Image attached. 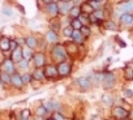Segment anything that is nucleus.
<instances>
[{
	"label": "nucleus",
	"instance_id": "obj_28",
	"mask_svg": "<svg viewBox=\"0 0 133 120\" xmlns=\"http://www.w3.org/2000/svg\"><path fill=\"white\" fill-rule=\"evenodd\" d=\"M71 26H72L73 30H80V29L82 28V24H81V21H80L78 18H73V20L71 21Z\"/></svg>",
	"mask_w": 133,
	"mask_h": 120
},
{
	"label": "nucleus",
	"instance_id": "obj_12",
	"mask_svg": "<svg viewBox=\"0 0 133 120\" xmlns=\"http://www.w3.org/2000/svg\"><path fill=\"white\" fill-rule=\"evenodd\" d=\"M77 84H78V86L84 91H86V90H89L91 88V81H90L89 77H80V78H77Z\"/></svg>",
	"mask_w": 133,
	"mask_h": 120
},
{
	"label": "nucleus",
	"instance_id": "obj_7",
	"mask_svg": "<svg viewBox=\"0 0 133 120\" xmlns=\"http://www.w3.org/2000/svg\"><path fill=\"white\" fill-rule=\"evenodd\" d=\"M2 67H3V71L7 72L8 75L16 73V67H15V63L12 62V59H5L2 64Z\"/></svg>",
	"mask_w": 133,
	"mask_h": 120
},
{
	"label": "nucleus",
	"instance_id": "obj_40",
	"mask_svg": "<svg viewBox=\"0 0 133 120\" xmlns=\"http://www.w3.org/2000/svg\"><path fill=\"white\" fill-rule=\"evenodd\" d=\"M3 15L7 16V17H12L13 16V11L11 8H8V7H4L3 8Z\"/></svg>",
	"mask_w": 133,
	"mask_h": 120
},
{
	"label": "nucleus",
	"instance_id": "obj_8",
	"mask_svg": "<svg viewBox=\"0 0 133 120\" xmlns=\"http://www.w3.org/2000/svg\"><path fill=\"white\" fill-rule=\"evenodd\" d=\"M44 107H46V110L48 111V112H57L59 110H60V103L57 102V101H55V99H50V101H47V102H44V104H43Z\"/></svg>",
	"mask_w": 133,
	"mask_h": 120
},
{
	"label": "nucleus",
	"instance_id": "obj_16",
	"mask_svg": "<svg viewBox=\"0 0 133 120\" xmlns=\"http://www.w3.org/2000/svg\"><path fill=\"white\" fill-rule=\"evenodd\" d=\"M46 39H47V42H48V43L56 44V43H57V41H59V35H57V33H56V31H54V30H48V31L46 33Z\"/></svg>",
	"mask_w": 133,
	"mask_h": 120
},
{
	"label": "nucleus",
	"instance_id": "obj_5",
	"mask_svg": "<svg viewBox=\"0 0 133 120\" xmlns=\"http://www.w3.org/2000/svg\"><path fill=\"white\" fill-rule=\"evenodd\" d=\"M43 71H44L46 78H57V77H59L57 67L54 65V64H48V65L43 67Z\"/></svg>",
	"mask_w": 133,
	"mask_h": 120
},
{
	"label": "nucleus",
	"instance_id": "obj_43",
	"mask_svg": "<svg viewBox=\"0 0 133 120\" xmlns=\"http://www.w3.org/2000/svg\"><path fill=\"white\" fill-rule=\"evenodd\" d=\"M18 47V44H17V42H16V39L15 41H11V50L13 51L15 48H17Z\"/></svg>",
	"mask_w": 133,
	"mask_h": 120
},
{
	"label": "nucleus",
	"instance_id": "obj_33",
	"mask_svg": "<svg viewBox=\"0 0 133 120\" xmlns=\"http://www.w3.org/2000/svg\"><path fill=\"white\" fill-rule=\"evenodd\" d=\"M101 22L102 21H104V12H103V9H98V11H94V13H93Z\"/></svg>",
	"mask_w": 133,
	"mask_h": 120
},
{
	"label": "nucleus",
	"instance_id": "obj_27",
	"mask_svg": "<svg viewBox=\"0 0 133 120\" xmlns=\"http://www.w3.org/2000/svg\"><path fill=\"white\" fill-rule=\"evenodd\" d=\"M78 20L81 21L82 26H89V25H90V20H89V16H88V15L81 13V15H80V17H78Z\"/></svg>",
	"mask_w": 133,
	"mask_h": 120
},
{
	"label": "nucleus",
	"instance_id": "obj_9",
	"mask_svg": "<svg viewBox=\"0 0 133 120\" xmlns=\"http://www.w3.org/2000/svg\"><path fill=\"white\" fill-rule=\"evenodd\" d=\"M57 5H59V13L60 15H68L69 11L73 7V3L72 2H59Z\"/></svg>",
	"mask_w": 133,
	"mask_h": 120
},
{
	"label": "nucleus",
	"instance_id": "obj_31",
	"mask_svg": "<svg viewBox=\"0 0 133 120\" xmlns=\"http://www.w3.org/2000/svg\"><path fill=\"white\" fill-rule=\"evenodd\" d=\"M102 101H103V103L107 104V106H111V104L114 103V98H112L111 94H104L103 98H102Z\"/></svg>",
	"mask_w": 133,
	"mask_h": 120
},
{
	"label": "nucleus",
	"instance_id": "obj_50",
	"mask_svg": "<svg viewBox=\"0 0 133 120\" xmlns=\"http://www.w3.org/2000/svg\"><path fill=\"white\" fill-rule=\"evenodd\" d=\"M129 116H130V117H132V120H133V111H132V112H129Z\"/></svg>",
	"mask_w": 133,
	"mask_h": 120
},
{
	"label": "nucleus",
	"instance_id": "obj_3",
	"mask_svg": "<svg viewBox=\"0 0 133 120\" xmlns=\"http://www.w3.org/2000/svg\"><path fill=\"white\" fill-rule=\"evenodd\" d=\"M56 67H57V72H59L60 77H66V76H69L71 72H72V65H71V63L66 62V60L65 62L59 63Z\"/></svg>",
	"mask_w": 133,
	"mask_h": 120
},
{
	"label": "nucleus",
	"instance_id": "obj_42",
	"mask_svg": "<svg viewBox=\"0 0 133 120\" xmlns=\"http://www.w3.org/2000/svg\"><path fill=\"white\" fill-rule=\"evenodd\" d=\"M123 93H124V97L125 98H130L133 95V90H130V89H124Z\"/></svg>",
	"mask_w": 133,
	"mask_h": 120
},
{
	"label": "nucleus",
	"instance_id": "obj_46",
	"mask_svg": "<svg viewBox=\"0 0 133 120\" xmlns=\"http://www.w3.org/2000/svg\"><path fill=\"white\" fill-rule=\"evenodd\" d=\"M16 42H17V44L20 46V44H22V43H25V39H16Z\"/></svg>",
	"mask_w": 133,
	"mask_h": 120
},
{
	"label": "nucleus",
	"instance_id": "obj_10",
	"mask_svg": "<svg viewBox=\"0 0 133 120\" xmlns=\"http://www.w3.org/2000/svg\"><path fill=\"white\" fill-rule=\"evenodd\" d=\"M11 85L15 86L16 89H22L24 82H22V77H21V75H18V73H13V75H11Z\"/></svg>",
	"mask_w": 133,
	"mask_h": 120
},
{
	"label": "nucleus",
	"instance_id": "obj_53",
	"mask_svg": "<svg viewBox=\"0 0 133 120\" xmlns=\"http://www.w3.org/2000/svg\"><path fill=\"white\" fill-rule=\"evenodd\" d=\"M46 120H55V119H54V117L51 116V117H48V119H46Z\"/></svg>",
	"mask_w": 133,
	"mask_h": 120
},
{
	"label": "nucleus",
	"instance_id": "obj_18",
	"mask_svg": "<svg viewBox=\"0 0 133 120\" xmlns=\"http://www.w3.org/2000/svg\"><path fill=\"white\" fill-rule=\"evenodd\" d=\"M31 77H33V80H37V81H42V80H44L46 76H44V71H43V68H35L34 72L31 73Z\"/></svg>",
	"mask_w": 133,
	"mask_h": 120
},
{
	"label": "nucleus",
	"instance_id": "obj_36",
	"mask_svg": "<svg viewBox=\"0 0 133 120\" xmlns=\"http://www.w3.org/2000/svg\"><path fill=\"white\" fill-rule=\"evenodd\" d=\"M21 120H29L30 119V110L29 108H25L21 111V116H20Z\"/></svg>",
	"mask_w": 133,
	"mask_h": 120
},
{
	"label": "nucleus",
	"instance_id": "obj_56",
	"mask_svg": "<svg viewBox=\"0 0 133 120\" xmlns=\"http://www.w3.org/2000/svg\"><path fill=\"white\" fill-rule=\"evenodd\" d=\"M123 120H130V119H128V117H127V119H123Z\"/></svg>",
	"mask_w": 133,
	"mask_h": 120
},
{
	"label": "nucleus",
	"instance_id": "obj_44",
	"mask_svg": "<svg viewBox=\"0 0 133 120\" xmlns=\"http://www.w3.org/2000/svg\"><path fill=\"white\" fill-rule=\"evenodd\" d=\"M73 5H81L82 4V0H72Z\"/></svg>",
	"mask_w": 133,
	"mask_h": 120
},
{
	"label": "nucleus",
	"instance_id": "obj_37",
	"mask_svg": "<svg viewBox=\"0 0 133 120\" xmlns=\"http://www.w3.org/2000/svg\"><path fill=\"white\" fill-rule=\"evenodd\" d=\"M17 65H18V68H21V69H28V68H29V60L22 59L21 62L17 63Z\"/></svg>",
	"mask_w": 133,
	"mask_h": 120
},
{
	"label": "nucleus",
	"instance_id": "obj_24",
	"mask_svg": "<svg viewBox=\"0 0 133 120\" xmlns=\"http://www.w3.org/2000/svg\"><path fill=\"white\" fill-rule=\"evenodd\" d=\"M65 46V50H66V52H68V55H72V54H76L77 52V44L75 43V42H71V43H68V44H64Z\"/></svg>",
	"mask_w": 133,
	"mask_h": 120
},
{
	"label": "nucleus",
	"instance_id": "obj_11",
	"mask_svg": "<svg viewBox=\"0 0 133 120\" xmlns=\"http://www.w3.org/2000/svg\"><path fill=\"white\" fill-rule=\"evenodd\" d=\"M46 11H47V13H48L50 16L56 17V16L59 15V5H57V3H56V2H52V3L47 4V5H46Z\"/></svg>",
	"mask_w": 133,
	"mask_h": 120
},
{
	"label": "nucleus",
	"instance_id": "obj_52",
	"mask_svg": "<svg viewBox=\"0 0 133 120\" xmlns=\"http://www.w3.org/2000/svg\"><path fill=\"white\" fill-rule=\"evenodd\" d=\"M129 67H130V68H132V69H133V62H132V63H130V64H129Z\"/></svg>",
	"mask_w": 133,
	"mask_h": 120
},
{
	"label": "nucleus",
	"instance_id": "obj_57",
	"mask_svg": "<svg viewBox=\"0 0 133 120\" xmlns=\"http://www.w3.org/2000/svg\"><path fill=\"white\" fill-rule=\"evenodd\" d=\"M0 73H2V71H0Z\"/></svg>",
	"mask_w": 133,
	"mask_h": 120
},
{
	"label": "nucleus",
	"instance_id": "obj_25",
	"mask_svg": "<svg viewBox=\"0 0 133 120\" xmlns=\"http://www.w3.org/2000/svg\"><path fill=\"white\" fill-rule=\"evenodd\" d=\"M0 82L3 85H11V75H8L7 72H2L0 73Z\"/></svg>",
	"mask_w": 133,
	"mask_h": 120
},
{
	"label": "nucleus",
	"instance_id": "obj_54",
	"mask_svg": "<svg viewBox=\"0 0 133 120\" xmlns=\"http://www.w3.org/2000/svg\"><path fill=\"white\" fill-rule=\"evenodd\" d=\"M35 120H42V117H41V116H38V117H37Z\"/></svg>",
	"mask_w": 133,
	"mask_h": 120
},
{
	"label": "nucleus",
	"instance_id": "obj_17",
	"mask_svg": "<svg viewBox=\"0 0 133 120\" xmlns=\"http://www.w3.org/2000/svg\"><path fill=\"white\" fill-rule=\"evenodd\" d=\"M0 50L2 51H9L11 50V39L7 37H0Z\"/></svg>",
	"mask_w": 133,
	"mask_h": 120
},
{
	"label": "nucleus",
	"instance_id": "obj_19",
	"mask_svg": "<svg viewBox=\"0 0 133 120\" xmlns=\"http://www.w3.org/2000/svg\"><path fill=\"white\" fill-rule=\"evenodd\" d=\"M117 11H120L123 15H124V13H132V12H133V3H132V2H129V3H123V4L117 8Z\"/></svg>",
	"mask_w": 133,
	"mask_h": 120
},
{
	"label": "nucleus",
	"instance_id": "obj_38",
	"mask_svg": "<svg viewBox=\"0 0 133 120\" xmlns=\"http://www.w3.org/2000/svg\"><path fill=\"white\" fill-rule=\"evenodd\" d=\"M89 4L93 7V9H94V11L102 9V3H98V2H93V0H89Z\"/></svg>",
	"mask_w": 133,
	"mask_h": 120
},
{
	"label": "nucleus",
	"instance_id": "obj_26",
	"mask_svg": "<svg viewBox=\"0 0 133 120\" xmlns=\"http://www.w3.org/2000/svg\"><path fill=\"white\" fill-rule=\"evenodd\" d=\"M124 77H125V80H128V81H132V80H133V69H132L129 65L124 68Z\"/></svg>",
	"mask_w": 133,
	"mask_h": 120
},
{
	"label": "nucleus",
	"instance_id": "obj_39",
	"mask_svg": "<svg viewBox=\"0 0 133 120\" xmlns=\"http://www.w3.org/2000/svg\"><path fill=\"white\" fill-rule=\"evenodd\" d=\"M21 77H22V82H24V84H29V82H31V80H33V77H31L30 73H24Z\"/></svg>",
	"mask_w": 133,
	"mask_h": 120
},
{
	"label": "nucleus",
	"instance_id": "obj_55",
	"mask_svg": "<svg viewBox=\"0 0 133 120\" xmlns=\"http://www.w3.org/2000/svg\"><path fill=\"white\" fill-rule=\"evenodd\" d=\"M85 2H89V0H82V3H85Z\"/></svg>",
	"mask_w": 133,
	"mask_h": 120
},
{
	"label": "nucleus",
	"instance_id": "obj_1",
	"mask_svg": "<svg viewBox=\"0 0 133 120\" xmlns=\"http://www.w3.org/2000/svg\"><path fill=\"white\" fill-rule=\"evenodd\" d=\"M51 56H52V60L56 62V63L65 62L66 57H68V52H66V50H65V46L60 44V43H56L51 50Z\"/></svg>",
	"mask_w": 133,
	"mask_h": 120
},
{
	"label": "nucleus",
	"instance_id": "obj_22",
	"mask_svg": "<svg viewBox=\"0 0 133 120\" xmlns=\"http://www.w3.org/2000/svg\"><path fill=\"white\" fill-rule=\"evenodd\" d=\"M81 13H82V12H81V7H80V5H73L68 15H69V16H71V18L73 20V18H78Z\"/></svg>",
	"mask_w": 133,
	"mask_h": 120
},
{
	"label": "nucleus",
	"instance_id": "obj_13",
	"mask_svg": "<svg viewBox=\"0 0 133 120\" xmlns=\"http://www.w3.org/2000/svg\"><path fill=\"white\" fill-rule=\"evenodd\" d=\"M11 59H12V62H13V63H18V62H21V60L24 59V56H22V47L18 46L17 48H15V50L12 51Z\"/></svg>",
	"mask_w": 133,
	"mask_h": 120
},
{
	"label": "nucleus",
	"instance_id": "obj_35",
	"mask_svg": "<svg viewBox=\"0 0 133 120\" xmlns=\"http://www.w3.org/2000/svg\"><path fill=\"white\" fill-rule=\"evenodd\" d=\"M80 31H81V34H82L85 38H89L90 34H91V30H90L89 26H82V28L80 29Z\"/></svg>",
	"mask_w": 133,
	"mask_h": 120
},
{
	"label": "nucleus",
	"instance_id": "obj_47",
	"mask_svg": "<svg viewBox=\"0 0 133 120\" xmlns=\"http://www.w3.org/2000/svg\"><path fill=\"white\" fill-rule=\"evenodd\" d=\"M42 2L47 5V4H50V3H52V2H55V0H42Z\"/></svg>",
	"mask_w": 133,
	"mask_h": 120
},
{
	"label": "nucleus",
	"instance_id": "obj_34",
	"mask_svg": "<svg viewBox=\"0 0 133 120\" xmlns=\"http://www.w3.org/2000/svg\"><path fill=\"white\" fill-rule=\"evenodd\" d=\"M50 25H51V30H54V31H59V29H60V21H57V20H52L51 22H50Z\"/></svg>",
	"mask_w": 133,
	"mask_h": 120
},
{
	"label": "nucleus",
	"instance_id": "obj_45",
	"mask_svg": "<svg viewBox=\"0 0 133 120\" xmlns=\"http://www.w3.org/2000/svg\"><path fill=\"white\" fill-rule=\"evenodd\" d=\"M17 8L20 9V12H21V13H25V9H24V7H22V5H20V4H17Z\"/></svg>",
	"mask_w": 133,
	"mask_h": 120
},
{
	"label": "nucleus",
	"instance_id": "obj_20",
	"mask_svg": "<svg viewBox=\"0 0 133 120\" xmlns=\"http://www.w3.org/2000/svg\"><path fill=\"white\" fill-rule=\"evenodd\" d=\"M25 44H26L29 48L34 50V48L38 46V41H37V38H35V37L29 35V37H26V38H25Z\"/></svg>",
	"mask_w": 133,
	"mask_h": 120
},
{
	"label": "nucleus",
	"instance_id": "obj_2",
	"mask_svg": "<svg viewBox=\"0 0 133 120\" xmlns=\"http://www.w3.org/2000/svg\"><path fill=\"white\" fill-rule=\"evenodd\" d=\"M115 82H116V77L112 72H106L103 73V80H102V85H103V89L108 90V89H112L115 86Z\"/></svg>",
	"mask_w": 133,
	"mask_h": 120
},
{
	"label": "nucleus",
	"instance_id": "obj_21",
	"mask_svg": "<svg viewBox=\"0 0 133 120\" xmlns=\"http://www.w3.org/2000/svg\"><path fill=\"white\" fill-rule=\"evenodd\" d=\"M81 12L84 13V15H91V13H94V9H93V7L89 4V2H85V3H82L81 5Z\"/></svg>",
	"mask_w": 133,
	"mask_h": 120
},
{
	"label": "nucleus",
	"instance_id": "obj_49",
	"mask_svg": "<svg viewBox=\"0 0 133 120\" xmlns=\"http://www.w3.org/2000/svg\"><path fill=\"white\" fill-rule=\"evenodd\" d=\"M123 3H129V2H132V0H121Z\"/></svg>",
	"mask_w": 133,
	"mask_h": 120
},
{
	"label": "nucleus",
	"instance_id": "obj_29",
	"mask_svg": "<svg viewBox=\"0 0 133 120\" xmlns=\"http://www.w3.org/2000/svg\"><path fill=\"white\" fill-rule=\"evenodd\" d=\"M104 28L107 30H111V31H116L117 30V25L114 22V21H106L104 22Z\"/></svg>",
	"mask_w": 133,
	"mask_h": 120
},
{
	"label": "nucleus",
	"instance_id": "obj_23",
	"mask_svg": "<svg viewBox=\"0 0 133 120\" xmlns=\"http://www.w3.org/2000/svg\"><path fill=\"white\" fill-rule=\"evenodd\" d=\"M22 56H24V59H26V60H33L34 52H33L31 48H29V47L26 46V47L22 48Z\"/></svg>",
	"mask_w": 133,
	"mask_h": 120
},
{
	"label": "nucleus",
	"instance_id": "obj_41",
	"mask_svg": "<svg viewBox=\"0 0 133 120\" xmlns=\"http://www.w3.org/2000/svg\"><path fill=\"white\" fill-rule=\"evenodd\" d=\"M52 117H54L55 120H65L64 115H61L59 111H57V112H54V114H52Z\"/></svg>",
	"mask_w": 133,
	"mask_h": 120
},
{
	"label": "nucleus",
	"instance_id": "obj_15",
	"mask_svg": "<svg viewBox=\"0 0 133 120\" xmlns=\"http://www.w3.org/2000/svg\"><path fill=\"white\" fill-rule=\"evenodd\" d=\"M71 38H72V42H75L76 44H82V43L85 42V37L81 34L80 30H73Z\"/></svg>",
	"mask_w": 133,
	"mask_h": 120
},
{
	"label": "nucleus",
	"instance_id": "obj_51",
	"mask_svg": "<svg viewBox=\"0 0 133 120\" xmlns=\"http://www.w3.org/2000/svg\"><path fill=\"white\" fill-rule=\"evenodd\" d=\"M57 2H72V0H57Z\"/></svg>",
	"mask_w": 133,
	"mask_h": 120
},
{
	"label": "nucleus",
	"instance_id": "obj_30",
	"mask_svg": "<svg viewBox=\"0 0 133 120\" xmlns=\"http://www.w3.org/2000/svg\"><path fill=\"white\" fill-rule=\"evenodd\" d=\"M48 114V111L46 110V107L42 104L37 108V116H41V117H46V115Z\"/></svg>",
	"mask_w": 133,
	"mask_h": 120
},
{
	"label": "nucleus",
	"instance_id": "obj_32",
	"mask_svg": "<svg viewBox=\"0 0 133 120\" xmlns=\"http://www.w3.org/2000/svg\"><path fill=\"white\" fill-rule=\"evenodd\" d=\"M72 33H73V29H72L71 25L65 26V28L63 29V34H64V37H66V38H71V37H72Z\"/></svg>",
	"mask_w": 133,
	"mask_h": 120
},
{
	"label": "nucleus",
	"instance_id": "obj_6",
	"mask_svg": "<svg viewBox=\"0 0 133 120\" xmlns=\"http://www.w3.org/2000/svg\"><path fill=\"white\" fill-rule=\"evenodd\" d=\"M33 63L35 68H43L46 65V55L43 52H37L33 56Z\"/></svg>",
	"mask_w": 133,
	"mask_h": 120
},
{
	"label": "nucleus",
	"instance_id": "obj_4",
	"mask_svg": "<svg viewBox=\"0 0 133 120\" xmlns=\"http://www.w3.org/2000/svg\"><path fill=\"white\" fill-rule=\"evenodd\" d=\"M112 116L115 119H117V120H123V119H127L129 116V111L125 110L121 106H115L112 108Z\"/></svg>",
	"mask_w": 133,
	"mask_h": 120
},
{
	"label": "nucleus",
	"instance_id": "obj_14",
	"mask_svg": "<svg viewBox=\"0 0 133 120\" xmlns=\"http://www.w3.org/2000/svg\"><path fill=\"white\" fill-rule=\"evenodd\" d=\"M120 24L124 26H133V15L124 13L120 16Z\"/></svg>",
	"mask_w": 133,
	"mask_h": 120
},
{
	"label": "nucleus",
	"instance_id": "obj_48",
	"mask_svg": "<svg viewBox=\"0 0 133 120\" xmlns=\"http://www.w3.org/2000/svg\"><path fill=\"white\" fill-rule=\"evenodd\" d=\"M93 2H98V3H103L104 0H93Z\"/></svg>",
	"mask_w": 133,
	"mask_h": 120
}]
</instances>
